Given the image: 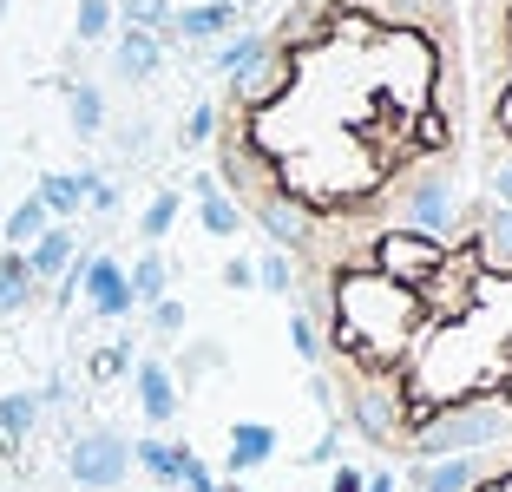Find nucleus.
Listing matches in <instances>:
<instances>
[{
    "instance_id": "1",
    "label": "nucleus",
    "mask_w": 512,
    "mask_h": 492,
    "mask_svg": "<svg viewBox=\"0 0 512 492\" xmlns=\"http://www.w3.org/2000/svg\"><path fill=\"white\" fill-rule=\"evenodd\" d=\"M329 322H335V348L401 355L414 322H421V289L388 283L381 269H355V276H342V296H335Z\"/></svg>"
},
{
    "instance_id": "2",
    "label": "nucleus",
    "mask_w": 512,
    "mask_h": 492,
    "mask_svg": "<svg viewBox=\"0 0 512 492\" xmlns=\"http://www.w3.org/2000/svg\"><path fill=\"white\" fill-rule=\"evenodd\" d=\"M512 433V407L506 401H453L440 414H427L421 427L407 433L414 460H447V453H486Z\"/></svg>"
},
{
    "instance_id": "3",
    "label": "nucleus",
    "mask_w": 512,
    "mask_h": 492,
    "mask_svg": "<svg viewBox=\"0 0 512 492\" xmlns=\"http://www.w3.org/2000/svg\"><path fill=\"white\" fill-rule=\"evenodd\" d=\"M460 224V197H453L447 171H421V178L401 191V230H421V237H453Z\"/></svg>"
},
{
    "instance_id": "4",
    "label": "nucleus",
    "mask_w": 512,
    "mask_h": 492,
    "mask_svg": "<svg viewBox=\"0 0 512 492\" xmlns=\"http://www.w3.org/2000/svg\"><path fill=\"white\" fill-rule=\"evenodd\" d=\"M66 466H73V479L86 492H112L125 473H132V447H125L112 427H92V433H79V440H73Z\"/></svg>"
},
{
    "instance_id": "5",
    "label": "nucleus",
    "mask_w": 512,
    "mask_h": 492,
    "mask_svg": "<svg viewBox=\"0 0 512 492\" xmlns=\"http://www.w3.org/2000/svg\"><path fill=\"white\" fill-rule=\"evenodd\" d=\"M440 263H447V250H440L434 237H421V230H388V237L375 243V269L401 289H421Z\"/></svg>"
},
{
    "instance_id": "6",
    "label": "nucleus",
    "mask_w": 512,
    "mask_h": 492,
    "mask_svg": "<svg viewBox=\"0 0 512 492\" xmlns=\"http://www.w3.org/2000/svg\"><path fill=\"white\" fill-rule=\"evenodd\" d=\"M250 217L263 224L270 250H289V256H302V250H309V237H316V217H309V204H296L289 191H256V197H250Z\"/></svg>"
},
{
    "instance_id": "7",
    "label": "nucleus",
    "mask_w": 512,
    "mask_h": 492,
    "mask_svg": "<svg viewBox=\"0 0 512 492\" xmlns=\"http://www.w3.org/2000/svg\"><path fill=\"white\" fill-rule=\"evenodd\" d=\"M289 86H296V60H289L283 46L270 40V53H263V60L243 66V73L230 79V105H243V112H263V105H276Z\"/></svg>"
},
{
    "instance_id": "8",
    "label": "nucleus",
    "mask_w": 512,
    "mask_h": 492,
    "mask_svg": "<svg viewBox=\"0 0 512 492\" xmlns=\"http://www.w3.org/2000/svg\"><path fill=\"white\" fill-rule=\"evenodd\" d=\"M348 427L362 433L368 447H407L394 388H348Z\"/></svg>"
},
{
    "instance_id": "9",
    "label": "nucleus",
    "mask_w": 512,
    "mask_h": 492,
    "mask_svg": "<svg viewBox=\"0 0 512 492\" xmlns=\"http://www.w3.org/2000/svg\"><path fill=\"white\" fill-rule=\"evenodd\" d=\"M79 289H86V302L99 315H132L138 302H132V283H125V269L112 263V256H79Z\"/></svg>"
},
{
    "instance_id": "10",
    "label": "nucleus",
    "mask_w": 512,
    "mask_h": 492,
    "mask_svg": "<svg viewBox=\"0 0 512 492\" xmlns=\"http://www.w3.org/2000/svg\"><path fill=\"white\" fill-rule=\"evenodd\" d=\"M414 492H480L486 486V460L480 453H447V460H414L407 473Z\"/></svg>"
},
{
    "instance_id": "11",
    "label": "nucleus",
    "mask_w": 512,
    "mask_h": 492,
    "mask_svg": "<svg viewBox=\"0 0 512 492\" xmlns=\"http://www.w3.org/2000/svg\"><path fill=\"white\" fill-rule=\"evenodd\" d=\"M276 447H283V433H276L270 420H237V427H230V453H224V473H230V479L256 473V466H270V460H276Z\"/></svg>"
},
{
    "instance_id": "12",
    "label": "nucleus",
    "mask_w": 512,
    "mask_h": 492,
    "mask_svg": "<svg viewBox=\"0 0 512 492\" xmlns=\"http://www.w3.org/2000/svg\"><path fill=\"white\" fill-rule=\"evenodd\" d=\"M237 20H243L237 0H197V7L171 14L165 40H224V33H237Z\"/></svg>"
},
{
    "instance_id": "13",
    "label": "nucleus",
    "mask_w": 512,
    "mask_h": 492,
    "mask_svg": "<svg viewBox=\"0 0 512 492\" xmlns=\"http://www.w3.org/2000/svg\"><path fill=\"white\" fill-rule=\"evenodd\" d=\"M132 388H138V407H145L151 427L178 420V374H171L165 361H138V368H132Z\"/></svg>"
},
{
    "instance_id": "14",
    "label": "nucleus",
    "mask_w": 512,
    "mask_h": 492,
    "mask_svg": "<svg viewBox=\"0 0 512 492\" xmlns=\"http://www.w3.org/2000/svg\"><path fill=\"white\" fill-rule=\"evenodd\" d=\"M73 256H79L73 230H66V224H46L40 237L27 243V269H33V283H60L66 269H73Z\"/></svg>"
},
{
    "instance_id": "15",
    "label": "nucleus",
    "mask_w": 512,
    "mask_h": 492,
    "mask_svg": "<svg viewBox=\"0 0 512 492\" xmlns=\"http://www.w3.org/2000/svg\"><path fill=\"white\" fill-rule=\"evenodd\" d=\"M191 191H197V224L211 230V237H237V230H243V204H237V197H230L211 171H204Z\"/></svg>"
},
{
    "instance_id": "16",
    "label": "nucleus",
    "mask_w": 512,
    "mask_h": 492,
    "mask_svg": "<svg viewBox=\"0 0 512 492\" xmlns=\"http://www.w3.org/2000/svg\"><path fill=\"white\" fill-rule=\"evenodd\" d=\"M112 66H119V79H151L165 66V40L145 33V27H125L119 46H112Z\"/></svg>"
},
{
    "instance_id": "17",
    "label": "nucleus",
    "mask_w": 512,
    "mask_h": 492,
    "mask_svg": "<svg viewBox=\"0 0 512 492\" xmlns=\"http://www.w3.org/2000/svg\"><path fill=\"white\" fill-rule=\"evenodd\" d=\"M33 296H40V283H33V269H27V250H7L0 256V315H20Z\"/></svg>"
},
{
    "instance_id": "18",
    "label": "nucleus",
    "mask_w": 512,
    "mask_h": 492,
    "mask_svg": "<svg viewBox=\"0 0 512 492\" xmlns=\"http://www.w3.org/2000/svg\"><path fill=\"white\" fill-rule=\"evenodd\" d=\"M480 263L512 269V204L480 210Z\"/></svg>"
},
{
    "instance_id": "19",
    "label": "nucleus",
    "mask_w": 512,
    "mask_h": 492,
    "mask_svg": "<svg viewBox=\"0 0 512 492\" xmlns=\"http://www.w3.org/2000/svg\"><path fill=\"white\" fill-rule=\"evenodd\" d=\"M263 53H270V33H230V40L217 46V60H211V66H217L224 79H237L243 66H256Z\"/></svg>"
},
{
    "instance_id": "20",
    "label": "nucleus",
    "mask_w": 512,
    "mask_h": 492,
    "mask_svg": "<svg viewBox=\"0 0 512 492\" xmlns=\"http://www.w3.org/2000/svg\"><path fill=\"white\" fill-rule=\"evenodd\" d=\"M132 460L158 479V492H178V440H138Z\"/></svg>"
},
{
    "instance_id": "21",
    "label": "nucleus",
    "mask_w": 512,
    "mask_h": 492,
    "mask_svg": "<svg viewBox=\"0 0 512 492\" xmlns=\"http://www.w3.org/2000/svg\"><path fill=\"white\" fill-rule=\"evenodd\" d=\"M86 191H92V171H79V178H40L46 217H73V210L86 204Z\"/></svg>"
},
{
    "instance_id": "22",
    "label": "nucleus",
    "mask_w": 512,
    "mask_h": 492,
    "mask_svg": "<svg viewBox=\"0 0 512 492\" xmlns=\"http://www.w3.org/2000/svg\"><path fill=\"white\" fill-rule=\"evenodd\" d=\"M125 283H132V302H158L171 289V269H165V256L158 250H145L132 269H125Z\"/></svg>"
},
{
    "instance_id": "23",
    "label": "nucleus",
    "mask_w": 512,
    "mask_h": 492,
    "mask_svg": "<svg viewBox=\"0 0 512 492\" xmlns=\"http://www.w3.org/2000/svg\"><path fill=\"white\" fill-rule=\"evenodd\" d=\"M256 289H270V296H296V263H289V250H263L256 256Z\"/></svg>"
},
{
    "instance_id": "24",
    "label": "nucleus",
    "mask_w": 512,
    "mask_h": 492,
    "mask_svg": "<svg viewBox=\"0 0 512 492\" xmlns=\"http://www.w3.org/2000/svg\"><path fill=\"white\" fill-rule=\"evenodd\" d=\"M178 210H184V197H178V191H158V197L145 204V217H138V237H145V243L171 237V224H178Z\"/></svg>"
},
{
    "instance_id": "25",
    "label": "nucleus",
    "mask_w": 512,
    "mask_h": 492,
    "mask_svg": "<svg viewBox=\"0 0 512 492\" xmlns=\"http://www.w3.org/2000/svg\"><path fill=\"white\" fill-rule=\"evenodd\" d=\"M119 14H125V27H145V33H158L165 40V27H171V0H119Z\"/></svg>"
},
{
    "instance_id": "26",
    "label": "nucleus",
    "mask_w": 512,
    "mask_h": 492,
    "mask_svg": "<svg viewBox=\"0 0 512 492\" xmlns=\"http://www.w3.org/2000/svg\"><path fill=\"white\" fill-rule=\"evenodd\" d=\"M46 224H53V217H46V204H40V197H27V204H20L14 217H7V243H14V250H27V243L40 237Z\"/></svg>"
},
{
    "instance_id": "27",
    "label": "nucleus",
    "mask_w": 512,
    "mask_h": 492,
    "mask_svg": "<svg viewBox=\"0 0 512 492\" xmlns=\"http://www.w3.org/2000/svg\"><path fill=\"white\" fill-rule=\"evenodd\" d=\"M106 125V99H99V86H73V132L92 138Z\"/></svg>"
},
{
    "instance_id": "28",
    "label": "nucleus",
    "mask_w": 512,
    "mask_h": 492,
    "mask_svg": "<svg viewBox=\"0 0 512 492\" xmlns=\"http://www.w3.org/2000/svg\"><path fill=\"white\" fill-rule=\"evenodd\" d=\"M289 348H296V355L302 361H309V368H316V361H322V328H316V315H289Z\"/></svg>"
},
{
    "instance_id": "29",
    "label": "nucleus",
    "mask_w": 512,
    "mask_h": 492,
    "mask_svg": "<svg viewBox=\"0 0 512 492\" xmlns=\"http://www.w3.org/2000/svg\"><path fill=\"white\" fill-rule=\"evenodd\" d=\"M112 20H119V7H112V0H79V40H106Z\"/></svg>"
},
{
    "instance_id": "30",
    "label": "nucleus",
    "mask_w": 512,
    "mask_h": 492,
    "mask_svg": "<svg viewBox=\"0 0 512 492\" xmlns=\"http://www.w3.org/2000/svg\"><path fill=\"white\" fill-rule=\"evenodd\" d=\"M217 132H224V112H217L211 99H204V105H191V119H184V145H211Z\"/></svg>"
},
{
    "instance_id": "31",
    "label": "nucleus",
    "mask_w": 512,
    "mask_h": 492,
    "mask_svg": "<svg viewBox=\"0 0 512 492\" xmlns=\"http://www.w3.org/2000/svg\"><path fill=\"white\" fill-rule=\"evenodd\" d=\"M33 414H40V394H7V401H0V427L14 433V440L33 427Z\"/></svg>"
},
{
    "instance_id": "32",
    "label": "nucleus",
    "mask_w": 512,
    "mask_h": 492,
    "mask_svg": "<svg viewBox=\"0 0 512 492\" xmlns=\"http://www.w3.org/2000/svg\"><path fill=\"white\" fill-rule=\"evenodd\" d=\"M211 368H224V348L217 342H191L184 348V388H191L197 374H211Z\"/></svg>"
},
{
    "instance_id": "33",
    "label": "nucleus",
    "mask_w": 512,
    "mask_h": 492,
    "mask_svg": "<svg viewBox=\"0 0 512 492\" xmlns=\"http://www.w3.org/2000/svg\"><path fill=\"white\" fill-rule=\"evenodd\" d=\"M151 328H158L165 342H171V335H184V302L178 296H158V302H151Z\"/></svg>"
},
{
    "instance_id": "34",
    "label": "nucleus",
    "mask_w": 512,
    "mask_h": 492,
    "mask_svg": "<svg viewBox=\"0 0 512 492\" xmlns=\"http://www.w3.org/2000/svg\"><path fill=\"white\" fill-rule=\"evenodd\" d=\"M309 460H316V466H335V460H342V420H329V433L309 447Z\"/></svg>"
},
{
    "instance_id": "35",
    "label": "nucleus",
    "mask_w": 512,
    "mask_h": 492,
    "mask_svg": "<svg viewBox=\"0 0 512 492\" xmlns=\"http://www.w3.org/2000/svg\"><path fill=\"white\" fill-rule=\"evenodd\" d=\"M132 368V342H119V348H106V355L92 361V374H99V381H112V374H125Z\"/></svg>"
},
{
    "instance_id": "36",
    "label": "nucleus",
    "mask_w": 512,
    "mask_h": 492,
    "mask_svg": "<svg viewBox=\"0 0 512 492\" xmlns=\"http://www.w3.org/2000/svg\"><path fill=\"white\" fill-rule=\"evenodd\" d=\"M224 289H256V263L250 256H230L224 263Z\"/></svg>"
},
{
    "instance_id": "37",
    "label": "nucleus",
    "mask_w": 512,
    "mask_h": 492,
    "mask_svg": "<svg viewBox=\"0 0 512 492\" xmlns=\"http://www.w3.org/2000/svg\"><path fill=\"white\" fill-rule=\"evenodd\" d=\"M368 486V473H362V466H342V460H335V473H329V492H362Z\"/></svg>"
},
{
    "instance_id": "38",
    "label": "nucleus",
    "mask_w": 512,
    "mask_h": 492,
    "mask_svg": "<svg viewBox=\"0 0 512 492\" xmlns=\"http://www.w3.org/2000/svg\"><path fill=\"white\" fill-rule=\"evenodd\" d=\"M486 184H493V204H512V158H499Z\"/></svg>"
},
{
    "instance_id": "39",
    "label": "nucleus",
    "mask_w": 512,
    "mask_h": 492,
    "mask_svg": "<svg viewBox=\"0 0 512 492\" xmlns=\"http://www.w3.org/2000/svg\"><path fill=\"white\" fill-rule=\"evenodd\" d=\"M362 492H401V486H394V473H368V486Z\"/></svg>"
},
{
    "instance_id": "40",
    "label": "nucleus",
    "mask_w": 512,
    "mask_h": 492,
    "mask_svg": "<svg viewBox=\"0 0 512 492\" xmlns=\"http://www.w3.org/2000/svg\"><path fill=\"white\" fill-rule=\"evenodd\" d=\"M217 492H243V486H237V479H230V486H217Z\"/></svg>"
}]
</instances>
